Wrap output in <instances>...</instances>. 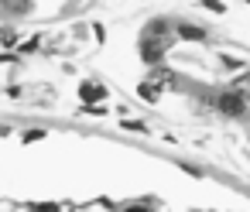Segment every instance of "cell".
<instances>
[{
    "label": "cell",
    "instance_id": "1",
    "mask_svg": "<svg viewBox=\"0 0 250 212\" xmlns=\"http://www.w3.org/2000/svg\"><path fill=\"white\" fill-rule=\"evenodd\" d=\"M219 110L229 113V116H240V110H243V93H236V89L223 93V96H219Z\"/></svg>",
    "mask_w": 250,
    "mask_h": 212
},
{
    "label": "cell",
    "instance_id": "2",
    "mask_svg": "<svg viewBox=\"0 0 250 212\" xmlns=\"http://www.w3.org/2000/svg\"><path fill=\"white\" fill-rule=\"evenodd\" d=\"M178 35H182V38H188V41H202V38H206V31H202V28H195V24H182V28H178Z\"/></svg>",
    "mask_w": 250,
    "mask_h": 212
},
{
    "label": "cell",
    "instance_id": "5",
    "mask_svg": "<svg viewBox=\"0 0 250 212\" xmlns=\"http://www.w3.org/2000/svg\"><path fill=\"white\" fill-rule=\"evenodd\" d=\"M141 96H144V99H154V96H158V86H154V82H144V86H141Z\"/></svg>",
    "mask_w": 250,
    "mask_h": 212
},
{
    "label": "cell",
    "instance_id": "3",
    "mask_svg": "<svg viewBox=\"0 0 250 212\" xmlns=\"http://www.w3.org/2000/svg\"><path fill=\"white\" fill-rule=\"evenodd\" d=\"M79 96H83V103H93V99H103V89L93 86V82H86V86L79 89Z\"/></svg>",
    "mask_w": 250,
    "mask_h": 212
},
{
    "label": "cell",
    "instance_id": "4",
    "mask_svg": "<svg viewBox=\"0 0 250 212\" xmlns=\"http://www.w3.org/2000/svg\"><path fill=\"white\" fill-rule=\"evenodd\" d=\"M229 89H236V93H243V96H247V93H250V72H247L243 79H236V82H233Z\"/></svg>",
    "mask_w": 250,
    "mask_h": 212
}]
</instances>
